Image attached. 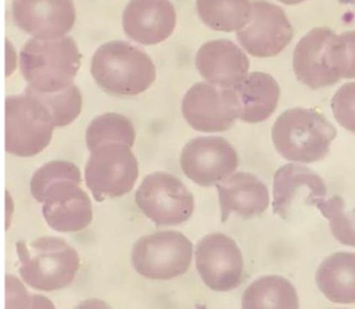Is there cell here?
Wrapping results in <instances>:
<instances>
[{
    "label": "cell",
    "mask_w": 355,
    "mask_h": 309,
    "mask_svg": "<svg viewBox=\"0 0 355 309\" xmlns=\"http://www.w3.org/2000/svg\"><path fill=\"white\" fill-rule=\"evenodd\" d=\"M92 73L104 91L119 96L143 94L157 78L151 58L123 41H112L98 47L92 58Z\"/></svg>",
    "instance_id": "obj_1"
},
{
    "label": "cell",
    "mask_w": 355,
    "mask_h": 309,
    "mask_svg": "<svg viewBox=\"0 0 355 309\" xmlns=\"http://www.w3.org/2000/svg\"><path fill=\"white\" fill-rule=\"evenodd\" d=\"M80 51L72 38L31 39L19 55L21 74L31 89L57 92L73 85L80 66Z\"/></svg>",
    "instance_id": "obj_2"
},
{
    "label": "cell",
    "mask_w": 355,
    "mask_h": 309,
    "mask_svg": "<svg viewBox=\"0 0 355 309\" xmlns=\"http://www.w3.org/2000/svg\"><path fill=\"white\" fill-rule=\"evenodd\" d=\"M336 134V129L318 112L293 108L277 118L272 129V139L284 159L313 163L327 157Z\"/></svg>",
    "instance_id": "obj_3"
},
{
    "label": "cell",
    "mask_w": 355,
    "mask_h": 309,
    "mask_svg": "<svg viewBox=\"0 0 355 309\" xmlns=\"http://www.w3.org/2000/svg\"><path fill=\"white\" fill-rule=\"evenodd\" d=\"M19 272L31 288L51 292L69 286L80 267L78 251L64 240L43 237L31 243L19 242Z\"/></svg>",
    "instance_id": "obj_4"
},
{
    "label": "cell",
    "mask_w": 355,
    "mask_h": 309,
    "mask_svg": "<svg viewBox=\"0 0 355 309\" xmlns=\"http://www.w3.org/2000/svg\"><path fill=\"white\" fill-rule=\"evenodd\" d=\"M56 127L49 108L31 92L8 96L5 101V149L17 157L42 152Z\"/></svg>",
    "instance_id": "obj_5"
},
{
    "label": "cell",
    "mask_w": 355,
    "mask_h": 309,
    "mask_svg": "<svg viewBox=\"0 0 355 309\" xmlns=\"http://www.w3.org/2000/svg\"><path fill=\"white\" fill-rule=\"evenodd\" d=\"M138 175L137 159L131 147L122 143L98 145L85 169L87 186L98 202L131 192Z\"/></svg>",
    "instance_id": "obj_6"
},
{
    "label": "cell",
    "mask_w": 355,
    "mask_h": 309,
    "mask_svg": "<svg viewBox=\"0 0 355 309\" xmlns=\"http://www.w3.org/2000/svg\"><path fill=\"white\" fill-rule=\"evenodd\" d=\"M193 258V245L184 234L161 231L141 238L132 251V265L138 274L168 281L185 274Z\"/></svg>",
    "instance_id": "obj_7"
},
{
    "label": "cell",
    "mask_w": 355,
    "mask_h": 309,
    "mask_svg": "<svg viewBox=\"0 0 355 309\" xmlns=\"http://www.w3.org/2000/svg\"><path fill=\"white\" fill-rule=\"evenodd\" d=\"M136 204L157 226H177L194 212L192 193L182 181L167 173H153L144 179L135 195Z\"/></svg>",
    "instance_id": "obj_8"
},
{
    "label": "cell",
    "mask_w": 355,
    "mask_h": 309,
    "mask_svg": "<svg viewBox=\"0 0 355 309\" xmlns=\"http://www.w3.org/2000/svg\"><path fill=\"white\" fill-rule=\"evenodd\" d=\"M182 114L187 123L196 131H227L239 118L236 91L234 88L198 82L183 98Z\"/></svg>",
    "instance_id": "obj_9"
},
{
    "label": "cell",
    "mask_w": 355,
    "mask_h": 309,
    "mask_svg": "<svg viewBox=\"0 0 355 309\" xmlns=\"http://www.w3.org/2000/svg\"><path fill=\"white\" fill-rule=\"evenodd\" d=\"M180 163L187 178L208 188L234 174L239 166V157L226 139L218 136H201L185 145Z\"/></svg>",
    "instance_id": "obj_10"
},
{
    "label": "cell",
    "mask_w": 355,
    "mask_h": 309,
    "mask_svg": "<svg viewBox=\"0 0 355 309\" xmlns=\"http://www.w3.org/2000/svg\"><path fill=\"white\" fill-rule=\"evenodd\" d=\"M195 261L201 279L211 290H234L243 279V256L236 242L225 234H208L201 239Z\"/></svg>",
    "instance_id": "obj_11"
},
{
    "label": "cell",
    "mask_w": 355,
    "mask_h": 309,
    "mask_svg": "<svg viewBox=\"0 0 355 309\" xmlns=\"http://www.w3.org/2000/svg\"><path fill=\"white\" fill-rule=\"evenodd\" d=\"M236 37L248 54L266 58L283 52L293 39V29L283 9L269 1L256 0L250 21Z\"/></svg>",
    "instance_id": "obj_12"
},
{
    "label": "cell",
    "mask_w": 355,
    "mask_h": 309,
    "mask_svg": "<svg viewBox=\"0 0 355 309\" xmlns=\"http://www.w3.org/2000/svg\"><path fill=\"white\" fill-rule=\"evenodd\" d=\"M80 183L63 180L49 188L37 202L43 204V216L49 227L59 232H76L85 229L92 220V204Z\"/></svg>",
    "instance_id": "obj_13"
},
{
    "label": "cell",
    "mask_w": 355,
    "mask_h": 309,
    "mask_svg": "<svg viewBox=\"0 0 355 309\" xmlns=\"http://www.w3.org/2000/svg\"><path fill=\"white\" fill-rule=\"evenodd\" d=\"M12 12L21 30L41 40L62 38L76 17L72 0H13Z\"/></svg>",
    "instance_id": "obj_14"
},
{
    "label": "cell",
    "mask_w": 355,
    "mask_h": 309,
    "mask_svg": "<svg viewBox=\"0 0 355 309\" xmlns=\"http://www.w3.org/2000/svg\"><path fill=\"white\" fill-rule=\"evenodd\" d=\"M126 35L143 45H155L173 35L177 24L169 0H131L123 12Z\"/></svg>",
    "instance_id": "obj_15"
},
{
    "label": "cell",
    "mask_w": 355,
    "mask_h": 309,
    "mask_svg": "<svg viewBox=\"0 0 355 309\" xmlns=\"http://www.w3.org/2000/svg\"><path fill=\"white\" fill-rule=\"evenodd\" d=\"M327 185L311 169L299 164H288L276 171L273 185L274 213L288 220L299 202L313 204L325 198Z\"/></svg>",
    "instance_id": "obj_16"
},
{
    "label": "cell",
    "mask_w": 355,
    "mask_h": 309,
    "mask_svg": "<svg viewBox=\"0 0 355 309\" xmlns=\"http://www.w3.org/2000/svg\"><path fill=\"white\" fill-rule=\"evenodd\" d=\"M196 67L210 84L234 88L248 76L250 60L238 45L222 39L207 42L199 48Z\"/></svg>",
    "instance_id": "obj_17"
},
{
    "label": "cell",
    "mask_w": 355,
    "mask_h": 309,
    "mask_svg": "<svg viewBox=\"0 0 355 309\" xmlns=\"http://www.w3.org/2000/svg\"><path fill=\"white\" fill-rule=\"evenodd\" d=\"M335 33L327 27L313 29L297 43L293 54V70L297 80L311 89L336 84L340 78L327 64V49Z\"/></svg>",
    "instance_id": "obj_18"
},
{
    "label": "cell",
    "mask_w": 355,
    "mask_h": 309,
    "mask_svg": "<svg viewBox=\"0 0 355 309\" xmlns=\"http://www.w3.org/2000/svg\"><path fill=\"white\" fill-rule=\"evenodd\" d=\"M216 188L223 222L232 213L242 218H256L269 206V191L259 178L248 173H238L225 179Z\"/></svg>",
    "instance_id": "obj_19"
},
{
    "label": "cell",
    "mask_w": 355,
    "mask_h": 309,
    "mask_svg": "<svg viewBox=\"0 0 355 309\" xmlns=\"http://www.w3.org/2000/svg\"><path fill=\"white\" fill-rule=\"evenodd\" d=\"M238 98L239 118L248 123H259L268 119L277 107L281 89L269 74L248 73L234 87Z\"/></svg>",
    "instance_id": "obj_20"
},
{
    "label": "cell",
    "mask_w": 355,
    "mask_h": 309,
    "mask_svg": "<svg viewBox=\"0 0 355 309\" xmlns=\"http://www.w3.org/2000/svg\"><path fill=\"white\" fill-rule=\"evenodd\" d=\"M315 281L331 302L355 303V254L336 253L329 256L319 267Z\"/></svg>",
    "instance_id": "obj_21"
},
{
    "label": "cell",
    "mask_w": 355,
    "mask_h": 309,
    "mask_svg": "<svg viewBox=\"0 0 355 309\" xmlns=\"http://www.w3.org/2000/svg\"><path fill=\"white\" fill-rule=\"evenodd\" d=\"M243 308H299L295 287L281 276L257 279L246 289L242 298Z\"/></svg>",
    "instance_id": "obj_22"
},
{
    "label": "cell",
    "mask_w": 355,
    "mask_h": 309,
    "mask_svg": "<svg viewBox=\"0 0 355 309\" xmlns=\"http://www.w3.org/2000/svg\"><path fill=\"white\" fill-rule=\"evenodd\" d=\"M196 6L201 21L214 30L239 31L252 17L250 0H197Z\"/></svg>",
    "instance_id": "obj_23"
},
{
    "label": "cell",
    "mask_w": 355,
    "mask_h": 309,
    "mask_svg": "<svg viewBox=\"0 0 355 309\" xmlns=\"http://www.w3.org/2000/svg\"><path fill=\"white\" fill-rule=\"evenodd\" d=\"M135 139V127L131 120L115 113L94 118L86 132L87 148L90 152L98 145L107 143H122L132 148Z\"/></svg>",
    "instance_id": "obj_24"
},
{
    "label": "cell",
    "mask_w": 355,
    "mask_h": 309,
    "mask_svg": "<svg viewBox=\"0 0 355 309\" xmlns=\"http://www.w3.org/2000/svg\"><path fill=\"white\" fill-rule=\"evenodd\" d=\"M26 90L35 94L49 108L56 127L70 125L82 112V94L74 84L66 89L57 92H40L29 87H27Z\"/></svg>",
    "instance_id": "obj_25"
},
{
    "label": "cell",
    "mask_w": 355,
    "mask_h": 309,
    "mask_svg": "<svg viewBox=\"0 0 355 309\" xmlns=\"http://www.w3.org/2000/svg\"><path fill=\"white\" fill-rule=\"evenodd\" d=\"M329 222V228L337 241L355 247V208L347 211L346 204L341 197L329 200L320 198L313 202Z\"/></svg>",
    "instance_id": "obj_26"
},
{
    "label": "cell",
    "mask_w": 355,
    "mask_h": 309,
    "mask_svg": "<svg viewBox=\"0 0 355 309\" xmlns=\"http://www.w3.org/2000/svg\"><path fill=\"white\" fill-rule=\"evenodd\" d=\"M327 59L339 78H355V31L335 35L327 45Z\"/></svg>",
    "instance_id": "obj_27"
},
{
    "label": "cell",
    "mask_w": 355,
    "mask_h": 309,
    "mask_svg": "<svg viewBox=\"0 0 355 309\" xmlns=\"http://www.w3.org/2000/svg\"><path fill=\"white\" fill-rule=\"evenodd\" d=\"M63 180L82 182V175L78 166L64 161H53L37 169L31 181V191L35 200L49 185Z\"/></svg>",
    "instance_id": "obj_28"
},
{
    "label": "cell",
    "mask_w": 355,
    "mask_h": 309,
    "mask_svg": "<svg viewBox=\"0 0 355 309\" xmlns=\"http://www.w3.org/2000/svg\"><path fill=\"white\" fill-rule=\"evenodd\" d=\"M333 114L341 127L355 133V82H349L333 96Z\"/></svg>",
    "instance_id": "obj_29"
},
{
    "label": "cell",
    "mask_w": 355,
    "mask_h": 309,
    "mask_svg": "<svg viewBox=\"0 0 355 309\" xmlns=\"http://www.w3.org/2000/svg\"><path fill=\"white\" fill-rule=\"evenodd\" d=\"M278 1L285 3V5L293 6L299 5V3H304V1H306V0H278Z\"/></svg>",
    "instance_id": "obj_30"
}]
</instances>
